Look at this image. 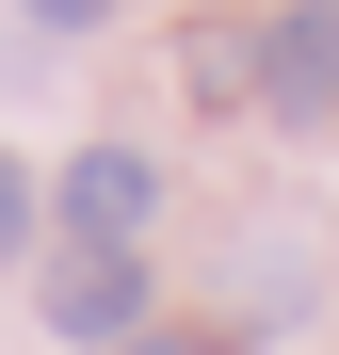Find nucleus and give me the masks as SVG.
<instances>
[{"label":"nucleus","mask_w":339,"mask_h":355,"mask_svg":"<svg viewBox=\"0 0 339 355\" xmlns=\"http://www.w3.org/2000/svg\"><path fill=\"white\" fill-rule=\"evenodd\" d=\"M146 210H162V178H146L130 146H81V162H65V226H81L97 259H130V226H146Z\"/></svg>","instance_id":"f257e3e1"},{"label":"nucleus","mask_w":339,"mask_h":355,"mask_svg":"<svg viewBox=\"0 0 339 355\" xmlns=\"http://www.w3.org/2000/svg\"><path fill=\"white\" fill-rule=\"evenodd\" d=\"M49 323L97 339V355H130V339H146V275H130V259H65V275H49Z\"/></svg>","instance_id":"f03ea898"},{"label":"nucleus","mask_w":339,"mask_h":355,"mask_svg":"<svg viewBox=\"0 0 339 355\" xmlns=\"http://www.w3.org/2000/svg\"><path fill=\"white\" fill-rule=\"evenodd\" d=\"M259 97H275V113H323V97H339V0H307V17L259 33Z\"/></svg>","instance_id":"7ed1b4c3"},{"label":"nucleus","mask_w":339,"mask_h":355,"mask_svg":"<svg viewBox=\"0 0 339 355\" xmlns=\"http://www.w3.org/2000/svg\"><path fill=\"white\" fill-rule=\"evenodd\" d=\"M17 243H33V178L0 162V259H17Z\"/></svg>","instance_id":"20e7f679"},{"label":"nucleus","mask_w":339,"mask_h":355,"mask_svg":"<svg viewBox=\"0 0 339 355\" xmlns=\"http://www.w3.org/2000/svg\"><path fill=\"white\" fill-rule=\"evenodd\" d=\"M33 17H49V33H97V0H33Z\"/></svg>","instance_id":"39448f33"},{"label":"nucleus","mask_w":339,"mask_h":355,"mask_svg":"<svg viewBox=\"0 0 339 355\" xmlns=\"http://www.w3.org/2000/svg\"><path fill=\"white\" fill-rule=\"evenodd\" d=\"M130 355H226V339H130Z\"/></svg>","instance_id":"423d86ee"}]
</instances>
